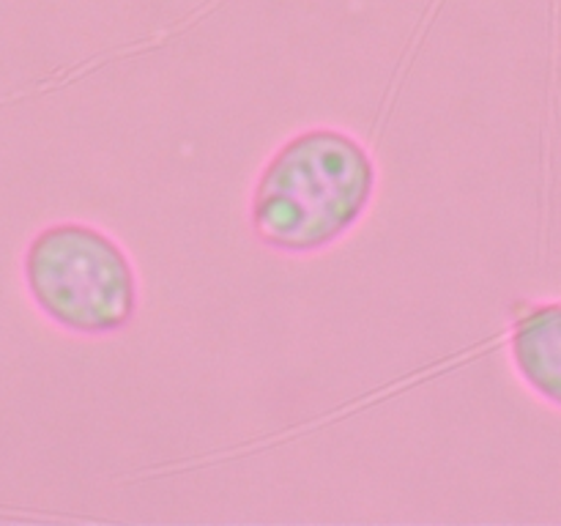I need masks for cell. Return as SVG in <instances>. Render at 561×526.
<instances>
[{
  "mask_svg": "<svg viewBox=\"0 0 561 526\" xmlns=\"http://www.w3.org/2000/svg\"><path fill=\"white\" fill-rule=\"evenodd\" d=\"M25 279L44 316L71 332H118L137 310L129 255L88 225L64 222L42 230L27 247Z\"/></svg>",
  "mask_w": 561,
  "mask_h": 526,
  "instance_id": "2",
  "label": "cell"
},
{
  "mask_svg": "<svg viewBox=\"0 0 561 526\" xmlns=\"http://www.w3.org/2000/svg\"><path fill=\"white\" fill-rule=\"evenodd\" d=\"M510 351L524 381L561 405V305H540L520 316Z\"/></svg>",
  "mask_w": 561,
  "mask_h": 526,
  "instance_id": "3",
  "label": "cell"
},
{
  "mask_svg": "<svg viewBox=\"0 0 561 526\" xmlns=\"http://www.w3.org/2000/svg\"><path fill=\"white\" fill-rule=\"evenodd\" d=\"M373 190L376 164L359 140L337 129L301 132L257 179L252 228L274 250H323L354 228Z\"/></svg>",
  "mask_w": 561,
  "mask_h": 526,
  "instance_id": "1",
  "label": "cell"
}]
</instances>
